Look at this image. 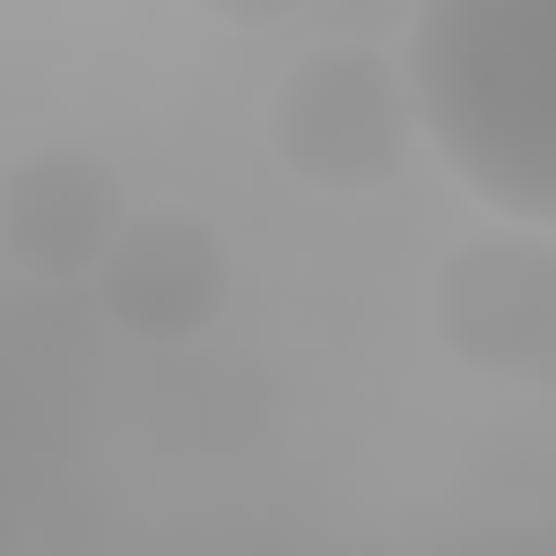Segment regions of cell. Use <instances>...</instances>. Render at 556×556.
<instances>
[{
	"mask_svg": "<svg viewBox=\"0 0 556 556\" xmlns=\"http://www.w3.org/2000/svg\"><path fill=\"white\" fill-rule=\"evenodd\" d=\"M400 70L443 174L556 235V0H417Z\"/></svg>",
	"mask_w": 556,
	"mask_h": 556,
	"instance_id": "6da1fadb",
	"label": "cell"
},
{
	"mask_svg": "<svg viewBox=\"0 0 556 556\" xmlns=\"http://www.w3.org/2000/svg\"><path fill=\"white\" fill-rule=\"evenodd\" d=\"M269 156L321 191V200H365L391 191L400 165L417 156V96L400 52L382 43H313L278 70L269 87Z\"/></svg>",
	"mask_w": 556,
	"mask_h": 556,
	"instance_id": "7a4b0ae2",
	"label": "cell"
},
{
	"mask_svg": "<svg viewBox=\"0 0 556 556\" xmlns=\"http://www.w3.org/2000/svg\"><path fill=\"white\" fill-rule=\"evenodd\" d=\"M426 321L460 374L556 400V235L495 217L486 235L452 243L434 261Z\"/></svg>",
	"mask_w": 556,
	"mask_h": 556,
	"instance_id": "3957f363",
	"label": "cell"
},
{
	"mask_svg": "<svg viewBox=\"0 0 556 556\" xmlns=\"http://www.w3.org/2000/svg\"><path fill=\"white\" fill-rule=\"evenodd\" d=\"M96 304L122 339L139 348H191L200 330H217V313L235 304V243L217 217L182 208V200H130L122 235L96 261Z\"/></svg>",
	"mask_w": 556,
	"mask_h": 556,
	"instance_id": "277c9868",
	"label": "cell"
},
{
	"mask_svg": "<svg viewBox=\"0 0 556 556\" xmlns=\"http://www.w3.org/2000/svg\"><path fill=\"white\" fill-rule=\"evenodd\" d=\"M122 217H130V182L87 139H43L0 165V252L43 287L96 278Z\"/></svg>",
	"mask_w": 556,
	"mask_h": 556,
	"instance_id": "5b68a950",
	"label": "cell"
},
{
	"mask_svg": "<svg viewBox=\"0 0 556 556\" xmlns=\"http://www.w3.org/2000/svg\"><path fill=\"white\" fill-rule=\"evenodd\" d=\"M200 17H217V26H235V35H269V26H287L304 0H191Z\"/></svg>",
	"mask_w": 556,
	"mask_h": 556,
	"instance_id": "8992f818",
	"label": "cell"
}]
</instances>
